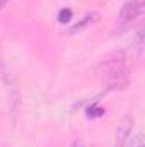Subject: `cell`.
<instances>
[{"label": "cell", "mask_w": 145, "mask_h": 147, "mask_svg": "<svg viewBox=\"0 0 145 147\" xmlns=\"http://www.w3.org/2000/svg\"><path fill=\"white\" fill-rule=\"evenodd\" d=\"M140 14H142V2L140 0H126L118 14V22H119V26H126L133 19H137Z\"/></svg>", "instance_id": "obj_2"}, {"label": "cell", "mask_w": 145, "mask_h": 147, "mask_svg": "<svg viewBox=\"0 0 145 147\" xmlns=\"http://www.w3.org/2000/svg\"><path fill=\"white\" fill-rule=\"evenodd\" d=\"M72 19V10L70 9H62L60 12H58V22L60 24H65V22H68Z\"/></svg>", "instance_id": "obj_5"}, {"label": "cell", "mask_w": 145, "mask_h": 147, "mask_svg": "<svg viewBox=\"0 0 145 147\" xmlns=\"http://www.w3.org/2000/svg\"><path fill=\"white\" fill-rule=\"evenodd\" d=\"M9 2H10V0H0V12L3 10V7H5V5H7Z\"/></svg>", "instance_id": "obj_10"}, {"label": "cell", "mask_w": 145, "mask_h": 147, "mask_svg": "<svg viewBox=\"0 0 145 147\" xmlns=\"http://www.w3.org/2000/svg\"><path fill=\"white\" fill-rule=\"evenodd\" d=\"M135 45H137L138 53H142V50H144V28H140L137 31V34H135Z\"/></svg>", "instance_id": "obj_6"}, {"label": "cell", "mask_w": 145, "mask_h": 147, "mask_svg": "<svg viewBox=\"0 0 145 147\" xmlns=\"http://www.w3.org/2000/svg\"><path fill=\"white\" fill-rule=\"evenodd\" d=\"M72 147H87V146H85L82 140H75V142L72 144Z\"/></svg>", "instance_id": "obj_9"}, {"label": "cell", "mask_w": 145, "mask_h": 147, "mask_svg": "<svg viewBox=\"0 0 145 147\" xmlns=\"http://www.w3.org/2000/svg\"><path fill=\"white\" fill-rule=\"evenodd\" d=\"M87 113H89V116H91V118H97V116L104 115V110H103L101 106H97V105H92V106L87 110Z\"/></svg>", "instance_id": "obj_7"}, {"label": "cell", "mask_w": 145, "mask_h": 147, "mask_svg": "<svg viewBox=\"0 0 145 147\" xmlns=\"http://www.w3.org/2000/svg\"><path fill=\"white\" fill-rule=\"evenodd\" d=\"M99 21V14L97 12H91V14H87V16H84L77 24H73L72 28H70V34H75V33H80L82 29H85L87 26H91V24H94V22H97Z\"/></svg>", "instance_id": "obj_4"}, {"label": "cell", "mask_w": 145, "mask_h": 147, "mask_svg": "<svg viewBox=\"0 0 145 147\" xmlns=\"http://www.w3.org/2000/svg\"><path fill=\"white\" fill-rule=\"evenodd\" d=\"M133 118L130 115L123 116V120L119 121L118 128H116V137H114V147H125L130 135H132V128H133Z\"/></svg>", "instance_id": "obj_3"}, {"label": "cell", "mask_w": 145, "mask_h": 147, "mask_svg": "<svg viewBox=\"0 0 145 147\" xmlns=\"http://www.w3.org/2000/svg\"><path fill=\"white\" fill-rule=\"evenodd\" d=\"M99 72L103 75L106 86L111 91L126 89L128 86V70H126V57L123 51H116L109 55L101 63Z\"/></svg>", "instance_id": "obj_1"}, {"label": "cell", "mask_w": 145, "mask_h": 147, "mask_svg": "<svg viewBox=\"0 0 145 147\" xmlns=\"http://www.w3.org/2000/svg\"><path fill=\"white\" fill-rule=\"evenodd\" d=\"M142 140H144L142 135H137L135 140H133V144H132V147H144V142H142Z\"/></svg>", "instance_id": "obj_8"}]
</instances>
